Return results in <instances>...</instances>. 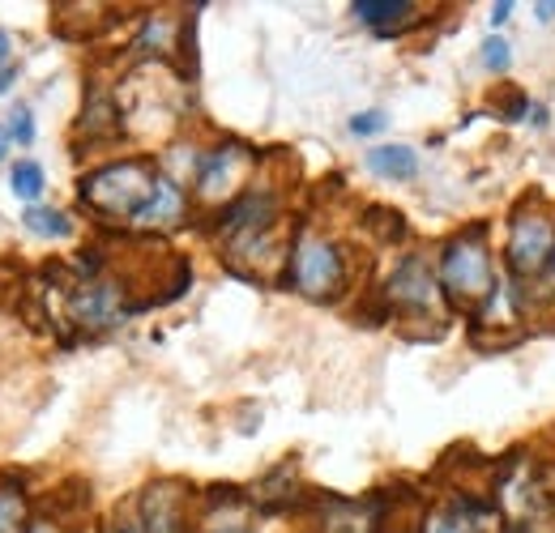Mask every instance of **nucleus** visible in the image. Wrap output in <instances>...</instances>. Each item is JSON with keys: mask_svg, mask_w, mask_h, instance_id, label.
Returning <instances> with one entry per match:
<instances>
[{"mask_svg": "<svg viewBox=\"0 0 555 533\" xmlns=\"http://www.w3.org/2000/svg\"><path fill=\"white\" fill-rule=\"evenodd\" d=\"M385 125H389V116H385V112H359V116H350V133L354 136L380 133Z\"/></svg>", "mask_w": 555, "mask_h": 533, "instance_id": "nucleus-19", "label": "nucleus"}, {"mask_svg": "<svg viewBox=\"0 0 555 533\" xmlns=\"http://www.w3.org/2000/svg\"><path fill=\"white\" fill-rule=\"evenodd\" d=\"M9 68H13V35L0 30V73H9Z\"/></svg>", "mask_w": 555, "mask_h": 533, "instance_id": "nucleus-20", "label": "nucleus"}, {"mask_svg": "<svg viewBox=\"0 0 555 533\" xmlns=\"http://www.w3.org/2000/svg\"><path fill=\"white\" fill-rule=\"evenodd\" d=\"M253 150L248 145H240V141H227V145H218V150H206V158H202V171H197V197L202 200H218V205H231V200L240 197V188H244V180H248V171H253Z\"/></svg>", "mask_w": 555, "mask_h": 533, "instance_id": "nucleus-5", "label": "nucleus"}, {"mask_svg": "<svg viewBox=\"0 0 555 533\" xmlns=\"http://www.w3.org/2000/svg\"><path fill=\"white\" fill-rule=\"evenodd\" d=\"M487 530V508L475 499H457L449 508H431L423 517L418 533H483Z\"/></svg>", "mask_w": 555, "mask_h": 533, "instance_id": "nucleus-11", "label": "nucleus"}, {"mask_svg": "<svg viewBox=\"0 0 555 533\" xmlns=\"http://www.w3.org/2000/svg\"><path fill=\"white\" fill-rule=\"evenodd\" d=\"M367 167H372L380 180L406 184V180L418 176V154L411 145H376V150H367Z\"/></svg>", "mask_w": 555, "mask_h": 533, "instance_id": "nucleus-12", "label": "nucleus"}, {"mask_svg": "<svg viewBox=\"0 0 555 533\" xmlns=\"http://www.w3.org/2000/svg\"><path fill=\"white\" fill-rule=\"evenodd\" d=\"M513 17V0H500V4H491V26H504Z\"/></svg>", "mask_w": 555, "mask_h": 533, "instance_id": "nucleus-21", "label": "nucleus"}, {"mask_svg": "<svg viewBox=\"0 0 555 533\" xmlns=\"http://www.w3.org/2000/svg\"><path fill=\"white\" fill-rule=\"evenodd\" d=\"M133 308L125 303V290L116 282H81L69 295V321L81 329H112L129 316Z\"/></svg>", "mask_w": 555, "mask_h": 533, "instance_id": "nucleus-6", "label": "nucleus"}, {"mask_svg": "<svg viewBox=\"0 0 555 533\" xmlns=\"http://www.w3.org/2000/svg\"><path fill=\"white\" fill-rule=\"evenodd\" d=\"M26 533H56V525H48V521H35V525H30Z\"/></svg>", "mask_w": 555, "mask_h": 533, "instance_id": "nucleus-24", "label": "nucleus"}, {"mask_svg": "<svg viewBox=\"0 0 555 533\" xmlns=\"http://www.w3.org/2000/svg\"><path fill=\"white\" fill-rule=\"evenodd\" d=\"M4 129H9V136L17 145H30L35 141V116H30V107H13V116L4 120Z\"/></svg>", "mask_w": 555, "mask_h": 533, "instance_id": "nucleus-18", "label": "nucleus"}, {"mask_svg": "<svg viewBox=\"0 0 555 533\" xmlns=\"http://www.w3.org/2000/svg\"><path fill=\"white\" fill-rule=\"evenodd\" d=\"M504 261L517 282H534L555 265V218L543 205H521L513 213Z\"/></svg>", "mask_w": 555, "mask_h": 533, "instance_id": "nucleus-4", "label": "nucleus"}, {"mask_svg": "<svg viewBox=\"0 0 555 533\" xmlns=\"http://www.w3.org/2000/svg\"><path fill=\"white\" fill-rule=\"evenodd\" d=\"M508 65H513L508 43H504L500 35H491V39L483 43V68H487V73H508Z\"/></svg>", "mask_w": 555, "mask_h": 533, "instance_id": "nucleus-17", "label": "nucleus"}, {"mask_svg": "<svg viewBox=\"0 0 555 533\" xmlns=\"http://www.w3.org/2000/svg\"><path fill=\"white\" fill-rule=\"evenodd\" d=\"M350 13L363 26H372L376 35H398V30H406L415 22L418 4H411V0H354Z\"/></svg>", "mask_w": 555, "mask_h": 533, "instance_id": "nucleus-10", "label": "nucleus"}, {"mask_svg": "<svg viewBox=\"0 0 555 533\" xmlns=\"http://www.w3.org/2000/svg\"><path fill=\"white\" fill-rule=\"evenodd\" d=\"M552 269H555V265H552Z\"/></svg>", "mask_w": 555, "mask_h": 533, "instance_id": "nucleus-26", "label": "nucleus"}, {"mask_svg": "<svg viewBox=\"0 0 555 533\" xmlns=\"http://www.w3.org/2000/svg\"><path fill=\"white\" fill-rule=\"evenodd\" d=\"M9 188L17 193L22 200H39L43 193V167L39 162H30V158H22V162H13V171H9Z\"/></svg>", "mask_w": 555, "mask_h": 533, "instance_id": "nucleus-16", "label": "nucleus"}, {"mask_svg": "<svg viewBox=\"0 0 555 533\" xmlns=\"http://www.w3.org/2000/svg\"><path fill=\"white\" fill-rule=\"evenodd\" d=\"M141 533H184V491L176 482H154L141 495Z\"/></svg>", "mask_w": 555, "mask_h": 533, "instance_id": "nucleus-8", "label": "nucleus"}, {"mask_svg": "<svg viewBox=\"0 0 555 533\" xmlns=\"http://www.w3.org/2000/svg\"><path fill=\"white\" fill-rule=\"evenodd\" d=\"M138 48L141 52H150V56H167V52L176 48V22H171V17H163V13H150V22H145V30H141Z\"/></svg>", "mask_w": 555, "mask_h": 533, "instance_id": "nucleus-15", "label": "nucleus"}, {"mask_svg": "<svg viewBox=\"0 0 555 533\" xmlns=\"http://www.w3.org/2000/svg\"><path fill=\"white\" fill-rule=\"evenodd\" d=\"M389 303L402 308V312H415V316H427L440 299V277H431V269L423 257H406L402 265L393 269L389 277Z\"/></svg>", "mask_w": 555, "mask_h": 533, "instance_id": "nucleus-7", "label": "nucleus"}, {"mask_svg": "<svg viewBox=\"0 0 555 533\" xmlns=\"http://www.w3.org/2000/svg\"><path fill=\"white\" fill-rule=\"evenodd\" d=\"M22 226L30 235H39V239H69L73 235V218L61 213V209H52V205H30L22 213Z\"/></svg>", "mask_w": 555, "mask_h": 533, "instance_id": "nucleus-13", "label": "nucleus"}, {"mask_svg": "<svg viewBox=\"0 0 555 533\" xmlns=\"http://www.w3.org/2000/svg\"><path fill=\"white\" fill-rule=\"evenodd\" d=\"M154 184H158V171L145 158H120V162H103L90 176H81L77 197L103 218H129L133 222L138 209L154 193Z\"/></svg>", "mask_w": 555, "mask_h": 533, "instance_id": "nucleus-1", "label": "nucleus"}, {"mask_svg": "<svg viewBox=\"0 0 555 533\" xmlns=\"http://www.w3.org/2000/svg\"><path fill=\"white\" fill-rule=\"evenodd\" d=\"M9 141H13V136H9V129H4V125H0V158H4V154H9Z\"/></svg>", "mask_w": 555, "mask_h": 533, "instance_id": "nucleus-23", "label": "nucleus"}, {"mask_svg": "<svg viewBox=\"0 0 555 533\" xmlns=\"http://www.w3.org/2000/svg\"><path fill=\"white\" fill-rule=\"evenodd\" d=\"M440 290L457 303V308H483V299L495 290V273H491V252H487V231L470 226L462 235H453L440 248Z\"/></svg>", "mask_w": 555, "mask_h": 533, "instance_id": "nucleus-2", "label": "nucleus"}, {"mask_svg": "<svg viewBox=\"0 0 555 533\" xmlns=\"http://www.w3.org/2000/svg\"><path fill=\"white\" fill-rule=\"evenodd\" d=\"M534 13H539V22H555V0H543Z\"/></svg>", "mask_w": 555, "mask_h": 533, "instance_id": "nucleus-22", "label": "nucleus"}, {"mask_svg": "<svg viewBox=\"0 0 555 533\" xmlns=\"http://www.w3.org/2000/svg\"><path fill=\"white\" fill-rule=\"evenodd\" d=\"M184 213H189V197H184L180 180L158 176V184H154L150 200L138 209L133 226H141V231H171V226H180V222H184Z\"/></svg>", "mask_w": 555, "mask_h": 533, "instance_id": "nucleus-9", "label": "nucleus"}, {"mask_svg": "<svg viewBox=\"0 0 555 533\" xmlns=\"http://www.w3.org/2000/svg\"><path fill=\"white\" fill-rule=\"evenodd\" d=\"M30 530V504L17 486H0V533Z\"/></svg>", "mask_w": 555, "mask_h": 533, "instance_id": "nucleus-14", "label": "nucleus"}, {"mask_svg": "<svg viewBox=\"0 0 555 533\" xmlns=\"http://www.w3.org/2000/svg\"><path fill=\"white\" fill-rule=\"evenodd\" d=\"M116 533H141V525H133V521H120V525H116Z\"/></svg>", "mask_w": 555, "mask_h": 533, "instance_id": "nucleus-25", "label": "nucleus"}, {"mask_svg": "<svg viewBox=\"0 0 555 533\" xmlns=\"http://www.w3.org/2000/svg\"><path fill=\"white\" fill-rule=\"evenodd\" d=\"M286 277L291 286L304 295V299H317V303H330L343 295L347 286V261L338 252L334 239L317 235V231H304L291 252H286Z\"/></svg>", "mask_w": 555, "mask_h": 533, "instance_id": "nucleus-3", "label": "nucleus"}]
</instances>
